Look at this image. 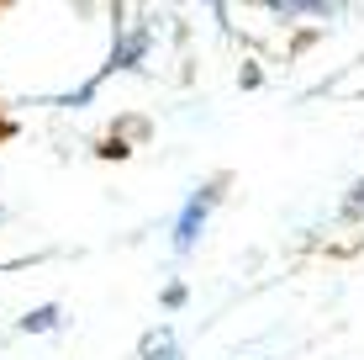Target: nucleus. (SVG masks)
Segmentation results:
<instances>
[{
	"label": "nucleus",
	"mask_w": 364,
	"mask_h": 360,
	"mask_svg": "<svg viewBox=\"0 0 364 360\" xmlns=\"http://www.w3.org/2000/svg\"><path fill=\"white\" fill-rule=\"evenodd\" d=\"M53 324H58V307H43V313L21 318V329H27V334H43V329H53Z\"/></svg>",
	"instance_id": "obj_4"
},
{
	"label": "nucleus",
	"mask_w": 364,
	"mask_h": 360,
	"mask_svg": "<svg viewBox=\"0 0 364 360\" xmlns=\"http://www.w3.org/2000/svg\"><path fill=\"white\" fill-rule=\"evenodd\" d=\"M211 202H217V191L206 185V191H200V202L185 207L180 228H174V244H180V250H191V244H196V233H200V222H206V207H211Z\"/></svg>",
	"instance_id": "obj_1"
},
{
	"label": "nucleus",
	"mask_w": 364,
	"mask_h": 360,
	"mask_svg": "<svg viewBox=\"0 0 364 360\" xmlns=\"http://www.w3.org/2000/svg\"><path fill=\"white\" fill-rule=\"evenodd\" d=\"M348 212H364V185H359L354 196H348Z\"/></svg>",
	"instance_id": "obj_5"
},
{
	"label": "nucleus",
	"mask_w": 364,
	"mask_h": 360,
	"mask_svg": "<svg viewBox=\"0 0 364 360\" xmlns=\"http://www.w3.org/2000/svg\"><path fill=\"white\" fill-rule=\"evenodd\" d=\"M143 360H180V344H174V334H169V329L148 334V339H143Z\"/></svg>",
	"instance_id": "obj_2"
},
{
	"label": "nucleus",
	"mask_w": 364,
	"mask_h": 360,
	"mask_svg": "<svg viewBox=\"0 0 364 360\" xmlns=\"http://www.w3.org/2000/svg\"><path fill=\"white\" fill-rule=\"evenodd\" d=\"M0 217H6V212H0Z\"/></svg>",
	"instance_id": "obj_6"
},
{
	"label": "nucleus",
	"mask_w": 364,
	"mask_h": 360,
	"mask_svg": "<svg viewBox=\"0 0 364 360\" xmlns=\"http://www.w3.org/2000/svg\"><path fill=\"white\" fill-rule=\"evenodd\" d=\"M274 11H296V16H306V11H333L338 0H269Z\"/></svg>",
	"instance_id": "obj_3"
}]
</instances>
